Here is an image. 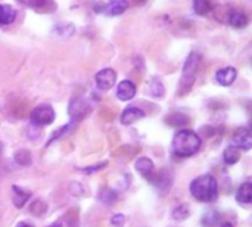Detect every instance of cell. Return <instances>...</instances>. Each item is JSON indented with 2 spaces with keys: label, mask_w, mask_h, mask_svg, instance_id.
Wrapping results in <instances>:
<instances>
[{
  "label": "cell",
  "mask_w": 252,
  "mask_h": 227,
  "mask_svg": "<svg viewBox=\"0 0 252 227\" xmlns=\"http://www.w3.org/2000/svg\"><path fill=\"white\" fill-rule=\"evenodd\" d=\"M15 161L21 165H30L31 164V154L27 149H20L15 154Z\"/></svg>",
  "instance_id": "23"
},
{
  "label": "cell",
  "mask_w": 252,
  "mask_h": 227,
  "mask_svg": "<svg viewBox=\"0 0 252 227\" xmlns=\"http://www.w3.org/2000/svg\"><path fill=\"white\" fill-rule=\"evenodd\" d=\"M12 190H14V204L17 208H22L30 196H31V192L30 190H25V189H21L20 186H12Z\"/></svg>",
  "instance_id": "14"
},
{
  "label": "cell",
  "mask_w": 252,
  "mask_h": 227,
  "mask_svg": "<svg viewBox=\"0 0 252 227\" xmlns=\"http://www.w3.org/2000/svg\"><path fill=\"white\" fill-rule=\"evenodd\" d=\"M99 199H101L104 204L111 205V204H114V202L118 199V193H117L115 190H112V189H104V190H101V193H99Z\"/></svg>",
  "instance_id": "20"
},
{
  "label": "cell",
  "mask_w": 252,
  "mask_h": 227,
  "mask_svg": "<svg viewBox=\"0 0 252 227\" xmlns=\"http://www.w3.org/2000/svg\"><path fill=\"white\" fill-rule=\"evenodd\" d=\"M193 9L198 15H207L211 9L210 0H193Z\"/></svg>",
  "instance_id": "22"
},
{
  "label": "cell",
  "mask_w": 252,
  "mask_h": 227,
  "mask_svg": "<svg viewBox=\"0 0 252 227\" xmlns=\"http://www.w3.org/2000/svg\"><path fill=\"white\" fill-rule=\"evenodd\" d=\"M229 22L234 28H243L248 24V18L242 12H231L230 17H229Z\"/></svg>",
  "instance_id": "18"
},
{
  "label": "cell",
  "mask_w": 252,
  "mask_h": 227,
  "mask_svg": "<svg viewBox=\"0 0 252 227\" xmlns=\"http://www.w3.org/2000/svg\"><path fill=\"white\" fill-rule=\"evenodd\" d=\"M30 120H31L33 124L40 125V127L49 125V124H52L55 121V111L49 105H40V106L34 108V111L31 112Z\"/></svg>",
  "instance_id": "4"
},
{
  "label": "cell",
  "mask_w": 252,
  "mask_h": 227,
  "mask_svg": "<svg viewBox=\"0 0 252 227\" xmlns=\"http://www.w3.org/2000/svg\"><path fill=\"white\" fill-rule=\"evenodd\" d=\"M21 5H25L28 8H34V9H40V8H44L49 0H18Z\"/></svg>",
  "instance_id": "25"
},
{
  "label": "cell",
  "mask_w": 252,
  "mask_h": 227,
  "mask_svg": "<svg viewBox=\"0 0 252 227\" xmlns=\"http://www.w3.org/2000/svg\"><path fill=\"white\" fill-rule=\"evenodd\" d=\"M189 215H190V209H189V205L188 204L177 205L173 209V218L177 220V221H185V220L189 218Z\"/></svg>",
  "instance_id": "19"
},
{
  "label": "cell",
  "mask_w": 252,
  "mask_h": 227,
  "mask_svg": "<svg viewBox=\"0 0 252 227\" xmlns=\"http://www.w3.org/2000/svg\"><path fill=\"white\" fill-rule=\"evenodd\" d=\"M233 143L234 146H237L239 149L243 150H249L252 147V134L249 131V128L246 127H240L233 133Z\"/></svg>",
  "instance_id": "7"
},
{
  "label": "cell",
  "mask_w": 252,
  "mask_h": 227,
  "mask_svg": "<svg viewBox=\"0 0 252 227\" xmlns=\"http://www.w3.org/2000/svg\"><path fill=\"white\" fill-rule=\"evenodd\" d=\"M202 140L192 130H180L174 134L173 149L179 157H192L201 149Z\"/></svg>",
  "instance_id": "2"
},
{
  "label": "cell",
  "mask_w": 252,
  "mask_h": 227,
  "mask_svg": "<svg viewBox=\"0 0 252 227\" xmlns=\"http://www.w3.org/2000/svg\"><path fill=\"white\" fill-rule=\"evenodd\" d=\"M117 82V72L111 68H105L96 74V84L101 90H109Z\"/></svg>",
  "instance_id": "6"
},
{
  "label": "cell",
  "mask_w": 252,
  "mask_h": 227,
  "mask_svg": "<svg viewBox=\"0 0 252 227\" xmlns=\"http://www.w3.org/2000/svg\"><path fill=\"white\" fill-rule=\"evenodd\" d=\"M223 158H224V163L229 164V165L236 164L240 160V149L237 146H234V144L227 146L226 150H224V154H223Z\"/></svg>",
  "instance_id": "17"
},
{
  "label": "cell",
  "mask_w": 252,
  "mask_h": 227,
  "mask_svg": "<svg viewBox=\"0 0 252 227\" xmlns=\"http://www.w3.org/2000/svg\"><path fill=\"white\" fill-rule=\"evenodd\" d=\"M221 227H233V224H231V223H224Z\"/></svg>",
  "instance_id": "31"
},
{
  "label": "cell",
  "mask_w": 252,
  "mask_h": 227,
  "mask_svg": "<svg viewBox=\"0 0 252 227\" xmlns=\"http://www.w3.org/2000/svg\"><path fill=\"white\" fill-rule=\"evenodd\" d=\"M46 209H47V205H46L43 201H40V199L34 201V202L30 205V212H31L33 215H36V217L43 215V214L46 212Z\"/></svg>",
  "instance_id": "24"
},
{
  "label": "cell",
  "mask_w": 252,
  "mask_h": 227,
  "mask_svg": "<svg viewBox=\"0 0 252 227\" xmlns=\"http://www.w3.org/2000/svg\"><path fill=\"white\" fill-rule=\"evenodd\" d=\"M149 90H150V95L155 96V98H162L164 96V84L159 79H153L149 84Z\"/></svg>",
  "instance_id": "21"
},
{
  "label": "cell",
  "mask_w": 252,
  "mask_h": 227,
  "mask_svg": "<svg viewBox=\"0 0 252 227\" xmlns=\"http://www.w3.org/2000/svg\"><path fill=\"white\" fill-rule=\"evenodd\" d=\"M90 112V105L84 99H74L69 103V115L72 118V123L81 121L84 117H87Z\"/></svg>",
  "instance_id": "5"
},
{
  "label": "cell",
  "mask_w": 252,
  "mask_h": 227,
  "mask_svg": "<svg viewBox=\"0 0 252 227\" xmlns=\"http://www.w3.org/2000/svg\"><path fill=\"white\" fill-rule=\"evenodd\" d=\"M190 123L189 117H186L185 114L180 112H174L170 114L168 117H165V124L171 125V127H182V125H188Z\"/></svg>",
  "instance_id": "16"
},
{
  "label": "cell",
  "mask_w": 252,
  "mask_h": 227,
  "mask_svg": "<svg viewBox=\"0 0 252 227\" xmlns=\"http://www.w3.org/2000/svg\"><path fill=\"white\" fill-rule=\"evenodd\" d=\"M104 167H106V163L96 164V165H93V167H86V168H83V171H86L87 174H92V173H95V171H99V170H102Z\"/></svg>",
  "instance_id": "28"
},
{
  "label": "cell",
  "mask_w": 252,
  "mask_h": 227,
  "mask_svg": "<svg viewBox=\"0 0 252 227\" xmlns=\"http://www.w3.org/2000/svg\"><path fill=\"white\" fill-rule=\"evenodd\" d=\"M128 8V3L127 0H111L109 3H106L104 6V11L106 15H111V17H117V15H121L127 11Z\"/></svg>",
  "instance_id": "11"
},
{
  "label": "cell",
  "mask_w": 252,
  "mask_h": 227,
  "mask_svg": "<svg viewBox=\"0 0 252 227\" xmlns=\"http://www.w3.org/2000/svg\"><path fill=\"white\" fill-rule=\"evenodd\" d=\"M126 223V217L123 214H115L112 218H111V224L115 226V227H123Z\"/></svg>",
  "instance_id": "27"
},
{
  "label": "cell",
  "mask_w": 252,
  "mask_h": 227,
  "mask_svg": "<svg viewBox=\"0 0 252 227\" xmlns=\"http://www.w3.org/2000/svg\"><path fill=\"white\" fill-rule=\"evenodd\" d=\"M236 201L243 205H249L252 202V183L251 182H245L243 185H240L236 193Z\"/></svg>",
  "instance_id": "13"
},
{
  "label": "cell",
  "mask_w": 252,
  "mask_h": 227,
  "mask_svg": "<svg viewBox=\"0 0 252 227\" xmlns=\"http://www.w3.org/2000/svg\"><path fill=\"white\" fill-rule=\"evenodd\" d=\"M236 77H237V71L233 66H227V68L218 69L217 74H215V79H217V82L221 86H230V84H233V82L236 80Z\"/></svg>",
  "instance_id": "8"
},
{
  "label": "cell",
  "mask_w": 252,
  "mask_h": 227,
  "mask_svg": "<svg viewBox=\"0 0 252 227\" xmlns=\"http://www.w3.org/2000/svg\"><path fill=\"white\" fill-rule=\"evenodd\" d=\"M49 227H63V224H62V221L61 220H58V221H55L52 226H49Z\"/></svg>",
  "instance_id": "30"
},
{
  "label": "cell",
  "mask_w": 252,
  "mask_h": 227,
  "mask_svg": "<svg viewBox=\"0 0 252 227\" xmlns=\"http://www.w3.org/2000/svg\"><path fill=\"white\" fill-rule=\"evenodd\" d=\"M134 167H136V170H137V173H140L143 177H146V179H150L152 176H153V170H155V167H153V163H152V160L150 158H139L137 161H136V164H134Z\"/></svg>",
  "instance_id": "12"
},
{
  "label": "cell",
  "mask_w": 252,
  "mask_h": 227,
  "mask_svg": "<svg viewBox=\"0 0 252 227\" xmlns=\"http://www.w3.org/2000/svg\"><path fill=\"white\" fill-rule=\"evenodd\" d=\"M17 18V11L11 5H0V24L8 25Z\"/></svg>",
  "instance_id": "15"
},
{
  "label": "cell",
  "mask_w": 252,
  "mask_h": 227,
  "mask_svg": "<svg viewBox=\"0 0 252 227\" xmlns=\"http://www.w3.org/2000/svg\"><path fill=\"white\" fill-rule=\"evenodd\" d=\"M136 96V86L128 82V80H124L118 84V89H117V98L120 101H131L133 98Z\"/></svg>",
  "instance_id": "9"
},
{
  "label": "cell",
  "mask_w": 252,
  "mask_h": 227,
  "mask_svg": "<svg viewBox=\"0 0 252 227\" xmlns=\"http://www.w3.org/2000/svg\"><path fill=\"white\" fill-rule=\"evenodd\" d=\"M145 115H146V114H145L142 109H139V108H136V106H130V108H126V109L123 111V114H121V123H123L124 125H130V124H133V123L142 120Z\"/></svg>",
  "instance_id": "10"
},
{
  "label": "cell",
  "mask_w": 252,
  "mask_h": 227,
  "mask_svg": "<svg viewBox=\"0 0 252 227\" xmlns=\"http://www.w3.org/2000/svg\"><path fill=\"white\" fill-rule=\"evenodd\" d=\"M217 221H218V214H217L215 211H208V212L202 217V224L207 226V227L214 226Z\"/></svg>",
  "instance_id": "26"
},
{
  "label": "cell",
  "mask_w": 252,
  "mask_h": 227,
  "mask_svg": "<svg viewBox=\"0 0 252 227\" xmlns=\"http://www.w3.org/2000/svg\"><path fill=\"white\" fill-rule=\"evenodd\" d=\"M199 61H201V56L198 53L192 52L189 55L188 61L185 62L182 80H180V84H179V96L186 95L192 89V86L195 84L198 68H199Z\"/></svg>",
  "instance_id": "3"
},
{
  "label": "cell",
  "mask_w": 252,
  "mask_h": 227,
  "mask_svg": "<svg viewBox=\"0 0 252 227\" xmlns=\"http://www.w3.org/2000/svg\"><path fill=\"white\" fill-rule=\"evenodd\" d=\"M15 227H33L31 224H28V223H25V221H21V223H18Z\"/></svg>",
  "instance_id": "29"
},
{
  "label": "cell",
  "mask_w": 252,
  "mask_h": 227,
  "mask_svg": "<svg viewBox=\"0 0 252 227\" xmlns=\"http://www.w3.org/2000/svg\"><path fill=\"white\" fill-rule=\"evenodd\" d=\"M2 149H3V144H2V142H0V154H2Z\"/></svg>",
  "instance_id": "32"
},
{
  "label": "cell",
  "mask_w": 252,
  "mask_h": 227,
  "mask_svg": "<svg viewBox=\"0 0 252 227\" xmlns=\"http://www.w3.org/2000/svg\"><path fill=\"white\" fill-rule=\"evenodd\" d=\"M190 193L199 202H212L218 196V185L214 176L204 174L190 183Z\"/></svg>",
  "instance_id": "1"
}]
</instances>
